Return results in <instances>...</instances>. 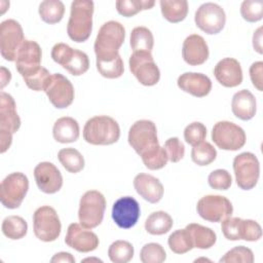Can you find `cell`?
Here are the masks:
<instances>
[{"label": "cell", "mask_w": 263, "mask_h": 263, "mask_svg": "<svg viewBox=\"0 0 263 263\" xmlns=\"http://www.w3.org/2000/svg\"><path fill=\"white\" fill-rule=\"evenodd\" d=\"M125 29L116 21H109L102 25L95 40L97 62H108L118 58L119 48L124 42Z\"/></svg>", "instance_id": "cell-1"}, {"label": "cell", "mask_w": 263, "mask_h": 263, "mask_svg": "<svg viewBox=\"0 0 263 263\" xmlns=\"http://www.w3.org/2000/svg\"><path fill=\"white\" fill-rule=\"evenodd\" d=\"M93 2L90 0H76L71 3L67 33L75 42L86 41L92 30Z\"/></svg>", "instance_id": "cell-2"}, {"label": "cell", "mask_w": 263, "mask_h": 263, "mask_svg": "<svg viewBox=\"0 0 263 263\" xmlns=\"http://www.w3.org/2000/svg\"><path fill=\"white\" fill-rule=\"evenodd\" d=\"M120 137V127L115 119L99 115L88 119L83 127V139L91 145H111Z\"/></svg>", "instance_id": "cell-3"}, {"label": "cell", "mask_w": 263, "mask_h": 263, "mask_svg": "<svg viewBox=\"0 0 263 263\" xmlns=\"http://www.w3.org/2000/svg\"><path fill=\"white\" fill-rule=\"evenodd\" d=\"M21 118L16 112L13 98L1 91L0 93V152L4 153L11 145L12 135L18 130Z\"/></svg>", "instance_id": "cell-4"}, {"label": "cell", "mask_w": 263, "mask_h": 263, "mask_svg": "<svg viewBox=\"0 0 263 263\" xmlns=\"http://www.w3.org/2000/svg\"><path fill=\"white\" fill-rule=\"evenodd\" d=\"M106 199L98 190H88L80 198L78 218L80 224L87 228H96L104 218Z\"/></svg>", "instance_id": "cell-5"}, {"label": "cell", "mask_w": 263, "mask_h": 263, "mask_svg": "<svg viewBox=\"0 0 263 263\" xmlns=\"http://www.w3.org/2000/svg\"><path fill=\"white\" fill-rule=\"evenodd\" d=\"M33 230L36 237L42 241L55 240L62 230V224L55 210L49 205L38 208L33 214Z\"/></svg>", "instance_id": "cell-6"}, {"label": "cell", "mask_w": 263, "mask_h": 263, "mask_svg": "<svg viewBox=\"0 0 263 263\" xmlns=\"http://www.w3.org/2000/svg\"><path fill=\"white\" fill-rule=\"evenodd\" d=\"M29 189V180L23 173L15 172L6 176L0 185V200L6 209H17Z\"/></svg>", "instance_id": "cell-7"}, {"label": "cell", "mask_w": 263, "mask_h": 263, "mask_svg": "<svg viewBox=\"0 0 263 263\" xmlns=\"http://www.w3.org/2000/svg\"><path fill=\"white\" fill-rule=\"evenodd\" d=\"M233 171L237 186L242 190L254 188L260 176V163L257 156L251 152H242L233 159Z\"/></svg>", "instance_id": "cell-8"}, {"label": "cell", "mask_w": 263, "mask_h": 263, "mask_svg": "<svg viewBox=\"0 0 263 263\" xmlns=\"http://www.w3.org/2000/svg\"><path fill=\"white\" fill-rule=\"evenodd\" d=\"M212 140L222 150L236 151L246 144V133L231 121H219L212 130Z\"/></svg>", "instance_id": "cell-9"}, {"label": "cell", "mask_w": 263, "mask_h": 263, "mask_svg": "<svg viewBox=\"0 0 263 263\" xmlns=\"http://www.w3.org/2000/svg\"><path fill=\"white\" fill-rule=\"evenodd\" d=\"M129 70L138 81L145 86L155 85L160 79V71L151 52L135 51L129 57Z\"/></svg>", "instance_id": "cell-10"}, {"label": "cell", "mask_w": 263, "mask_h": 263, "mask_svg": "<svg viewBox=\"0 0 263 263\" xmlns=\"http://www.w3.org/2000/svg\"><path fill=\"white\" fill-rule=\"evenodd\" d=\"M127 140L128 144L139 155L159 145L156 125L148 119L136 121L128 130Z\"/></svg>", "instance_id": "cell-11"}, {"label": "cell", "mask_w": 263, "mask_h": 263, "mask_svg": "<svg viewBox=\"0 0 263 263\" xmlns=\"http://www.w3.org/2000/svg\"><path fill=\"white\" fill-rule=\"evenodd\" d=\"M24 32L15 20H5L0 25V51L4 60L15 61L16 53L24 42Z\"/></svg>", "instance_id": "cell-12"}, {"label": "cell", "mask_w": 263, "mask_h": 263, "mask_svg": "<svg viewBox=\"0 0 263 263\" xmlns=\"http://www.w3.org/2000/svg\"><path fill=\"white\" fill-rule=\"evenodd\" d=\"M196 210L198 215L209 222H221L233 213L230 200L222 195H205L197 201Z\"/></svg>", "instance_id": "cell-13"}, {"label": "cell", "mask_w": 263, "mask_h": 263, "mask_svg": "<svg viewBox=\"0 0 263 263\" xmlns=\"http://www.w3.org/2000/svg\"><path fill=\"white\" fill-rule=\"evenodd\" d=\"M194 22L196 26L209 35L221 32L226 23L224 9L213 2L201 4L195 11Z\"/></svg>", "instance_id": "cell-14"}, {"label": "cell", "mask_w": 263, "mask_h": 263, "mask_svg": "<svg viewBox=\"0 0 263 263\" xmlns=\"http://www.w3.org/2000/svg\"><path fill=\"white\" fill-rule=\"evenodd\" d=\"M42 58L41 47L36 41L25 39L15 58V68L23 78L36 73L40 68Z\"/></svg>", "instance_id": "cell-15"}, {"label": "cell", "mask_w": 263, "mask_h": 263, "mask_svg": "<svg viewBox=\"0 0 263 263\" xmlns=\"http://www.w3.org/2000/svg\"><path fill=\"white\" fill-rule=\"evenodd\" d=\"M45 93L49 102L58 109L69 107L72 104L75 95L71 81L61 73L51 75Z\"/></svg>", "instance_id": "cell-16"}, {"label": "cell", "mask_w": 263, "mask_h": 263, "mask_svg": "<svg viewBox=\"0 0 263 263\" xmlns=\"http://www.w3.org/2000/svg\"><path fill=\"white\" fill-rule=\"evenodd\" d=\"M140 214L139 202L132 196H122L113 203L111 215L118 227L128 229L137 224Z\"/></svg>", "instance_id": "cell-17"}, {"label": "cell", "mask_w": 263, "mask_h": 263, "mask_svg": "<svg viewBox=\"0 0 263 263\" xmlns=\"http://www.w3.org/2000/svg\"><path fill=\"white\" fill-rule=\"evenodd\" d=\"M65 242L68 247L80 253L95 251L99 247V237L91 230L83 227L81 224L72 223L69 225Z\"/></svg>", "instance_id": "cell-18"}, {"label": "cell", "mask_w": 263, "mask_h": 263, "mask_svg": "<svg viewBox=\"0 0 263 263\" xmlns=\"http://www.w3.org/2000/svg\"><path fill=\"white\" fill-rule=\"evenodd\" d=\"M34 178L38 188L46 194H53L63 186L61 172L53 163L48 161L40 162L35 166Z\"/></svg>", "instance_id": "cell-19"}, {"label": "cell", "mask_w": 263, "mask_h": 263, "mask_svg": "<svg viewBox=\"0 0 263 263\" xmlns=\"http://www.w3.org/2000/svg\"><path fill=\"white\" fill-rule=\"evenodd\" d=\"M217 81L225 87H235L242 82V70L239 62L233 58H225L214 68Z\"/></svg>", "instance_id": "cell-20"}, {"label": "cell", "mask_w": 263, "mask_h": 263, "mask_svg": "<svg viewBox=\"0 0 263 263\" xmlns=\"http://www.w3.org/2000/svg\"><path fill=\"white\" fill-rule=\"evenodd\" d=\"M209 46L198 34H191L183 42L182 57L190 66H198L203 64L209 58Z\"/></svg>", "instance_id": "cell-21"}, {"label": "cell", "mask_w": 263, "mask_h": 263, "mask_svg": "<svg viewBox=\"0 0 263 263\" xmlns=\"http://www.w3.org/2000/svg\"><path fill=\"white\" fill-rule=\"evenodd\" d=\"M177 84L181 90L197 98L208 96L212 89L211 79L206 75L196 72L181 74L177 80Z\"/></svg>", "instance_id": "cell-22"}, {"label": "cell", "mask_w": 263, "mask_h": 263, "mask_svg": "<svg viewBox=\"0 0 263 263\" xmlns=\"http://www.w3.org/2000/svg\"><path fill=\"white\" fill-rule=\"evenodd\" d=\"M134 187L137 193L150 203L158 202L164 192L163 185L157 178L144 173H140L135 177Z\"/></svg>", "instance_id": "cell-23"}, {"label": "cell", "mask_w": 263, "mask_h": 263, "mask_svg": "<svg viewBox=\"0 0 263 263\" xmlns=\"http://www.w3.org/2000/svg\"><path fill=\"white\" fill-rule=\"evenodd\" d=\"M232 113L241 120L252 119L257 110L256 99L254 95L248 89H241L234 93L231 101Z\"/></svg>", "instance_id": "cell-24"}, {"label": "cell", "mask_w": 263, "mask_h": 263, "mask_svg": "<svg viewBox=\"0 0 263 263\" xmlns=\"http://www.w3.org/2000/svg\"><path fill=\"white\" fill-rule=\"evenodd\" d=\"M79 124L73 117L65 116L59 118L52 127L53 139L59 143H73L79 138Z\"/></svg>", "instance_id": "cell-25"}, {"label": "cell", "mask_w": 263, "mask_h": 263, "mask_svg": "<svg viewBox=\"0 0 263 263\" xmlns=\"http://www.w3.org/2000/svg\"><path fill=\"white\" fill-rule=\"evenodd\" d=\"M192 239L193 248L205 250L212 248L216 240L217 235L214 230H212L209 227L202 226L197 223H190L185 227Z\"/></svg>", "instance_id": "cell-26"}, {"label": "cell", "mask_w": 263, "mask_h": 263, "mask_svg": "<svg viewBox=\"0 0 263 263\" xmlns=\"http://www.w3.org/2000/svg\"><path fill=\"white\" fill-rule=\"evenodd\" d=\"M173 218L163 211L151 213L145 221V229L152 235H161L167 233L173 227Z\"/></svg>", "instance_id": "cell-27"}, {"label": "cell", "mask_w": 263, "mask_h": 263, "mask_svg": "<svg viewBox=\"0 0 263 263\" xmlns=\"http://www.w3.org/2000/svg\"><path fill=\"white\" fill-rule=\"evenodd\" d=\"M162 16L170 23L182 22L188 13V2L186 0H160Z\"/></svg>", "instance_id": "cell-28"}, {"label": "cell", "mask_w": 263, "mask_h": 263, "mask_svg": "<svg viewBox=\"0 0 263 263\" xmlns=\"http://www.w3.org/2000/svg\"><path fill=\"white\" fill-rule=\"evenodd\" d=\"M38 11L44 23L52 25L62 21L65 13V5L60 0H45L40 3Z\"/></svg>", "instance_id": "cell-29"}, {"label": "cell", "mask_w": 263, "mask_h": 263, "mask_svg": "<svg viewBox=\"0 0 263 263\" xmlns=\"http://www.w3.org/2000/svg\"><path fill=\"white\" fill-rule=\"evenodd\" d=\"M130 47L133 51H148L151 52L154 45L152 32L146 27H136L130 33Z\"/></svg>", "instance_id": "cell-30"}, {"label": "cell", "mask_w": 263, "mask_h": 263, "mask_svg": "<svg viewBox=\"0 0 263 263\" xmlns=\"http://www.w3.org/2000/svg\"><path fill=\"white\" fill-rule=\"evenodd\" d=\"M61 164L72 174L79 173L84 167V158L82 154L74 148H63L58 153Z\"/></svg>", "instance_id": "cell-31"}, {"label": "cell", "mask_w": 263, "mask_h": 263, "mask_svg": "<svg viewBox=\"0 0 263 263\" xmlns=\"http://www.w3.org/2000/svg\"><path fill=\"white\" fill-rule=\"evenodd\" d=\"M2 233L10 239H21L28 231V224L26 220L20 216L6 217L1 225Z\"/></svg>", "instance_id": "cell-32"}, {"label": "cell", "mask_w": 263, "mask_h": 263, "mask_svg": "<svg viewBox=\"0 0 263 263\" xmlns=\"http://www.w3.org/2000/svg\"><path fill=\"white\" fill-rule=\"evenodd\" d=\"M134 247L126 240H116L108 249L109 259L113 263H127L134 257Z\"/></svg>", "instance_id": "cell-33"}, {"label": "cell", "mask_w": 263, "mask_h": 263, "mask_svg": "<svg viewBox=\"0 0 263 263\" xmlns=\"http://www.w3.org/2000/svg\"><path fill=\"white\" fill-rule=\"evenodd\" d=\"M140 156L145 166L151 171H156L164 167L168 160L164 148L159 145L145 151Z\"/></svg>", "instance_id": "cell-34"}, {"label": "cell", "mask_w": 263, "mask_h": 263, "mask_svg": "<svg viewBox=\"0 0 263 263\" xmlns=\"http://www.w3.org/2000/svg\"><path fill=\"white\" fill-rule=\"evenodd\" d=\"M63 68L66 69L73 76L82 75L89 68L88 57L85 52L74 48L72 54L68 58L66 63L63 65Z\"/></svg>", "instance_id": "cell-35"}, {"label": "cell", "mask_w": 263, "mask_h": 263, "mask_svg": "<svg viewBox=\"0 0 263 263\" xmlns=\"http://www.w3.org/2000/svg\"><path fill=\"white\" fill-rule=\"evenodd\" d=\"M170 249L176 254H185L193 249L191 236L186 228L174 231L167 239Z\"/></svg>", "instance_id": "cell-36"}, {"label": "cell", "mask_w": 263, "mask_h": 263, "mask_svg": "<svg viewBox=\"0 0 263 263\" xmlns=\"http://www.w3.org/2000/svg\"><path fill=\"white\" fill-rule=\"evenodd\" d=\"M154 4V0H118L116 1V9L119 14L129 17L142 10L152 8Z\"/></svg>", "instance_id": "cell-37"}, {"label": "cell", "mask_w": 263, "mask_h": 263, "mask_svg": "<svg viewBox=\"0 0 263 263\" xmlns=\"http://www.w3.org/2000/svg\"><path fill=\"white\" fill-rule=\"evenodd\" d=\"M217 157V151L209 142H201L193 146L191 150V158L194 163L200 166L209 165Z\"/></svg>", "instance_id": "cell-38"}, {"label": "cell", "mask_w": 263, "mask_h": 263, "mask_svg": "<svg viewBox=\"0 0 263 263\" xmlns=\"http://www.w3.org/2000/svg\"><path fill=\"white\" fill-rule=\"evenodd\" d=\"M165 259L166 253L164 249L156 242L146 243L140 252V260L143 263H161Z\"/></svg>", "instance_id": "cell-39"}, {"label": "cell", "mask_w": 263, "mask_h": 263, "mask_svg": "<svg viewBox=\"0 0 263 263\" xmlns=\"http://www.w3.org/2000/svg\"><path fill=\"white\" fill-rule=\"evenodd\" d=\"M262 236V228L260 224L254 220H243L240 218L238 225V237L247 241L259 240Z\"/></svg>", "instance_id": "cell-40"}, {"label": "cell", "mask_w": 263, "mask_h": 263, "mask_svg": "<svg viewBox=\"0 0 263 263\" xmlns=\"http://www.w3.org/2000/svg\"><path fill=\"white\" fill-rule=\"evenodd\" d=\"M97 69L99 73L109 79H114L118 78L123 74L124 71V66H123V61L121 57L119 55L113 61H108V62H97Z\"/></svg>", "instance_id": "cell-41"}, {"label": "cell", "mask_w": 263, "mask_h": 263, "mask_svg": "<svg viewBox=\"0 0 263 263\" xmlns=\"http://www.w3.org/2000/svg\"><path fill=\"white\" fill-rule=\"evenodd\" d=\"M242 18L250 23L258 22L263 16V2L261 0H245L240 5Z\"/></svg>", "instance_id": "cell-42"}, {"label": "cell", "mask_w": 263, "mask_h": 263, "mask_svg": "<svg viewBox=\"0 0 263 263\" xmlns=\"http://www.w3.org/2000/svg\"><path fill=\"white\" fill-rule=\"evenodd\" d=\"M221 263H231V262H242V263H253L254 262V254L251 249L237 246L230 251H228L220 260Z\"/></svg>", "instance_id": "cell-43"}, {"label": "cell", "mask_w": 263, "mask_h": 263, "mask_svg": "<svg viewBox=\"0 0 263 263\" xmlns=\"http://www.w3.org/2000/svg\"><path fill=\"white\" fill-rule=\"evenodd\" d=\"M206 137V127L203 123L194 121L188 124L184 129V139L192 147L203 142Z\"/></svg>", "instance_id": "cell-44"}, {"label": "cell", "mask_w": 263, "mask_h": 263, "mask_svg": "<svg viewBox=\"0 0 263 263\" xmlns=\"http://www.w3.org/2000/svg\"><path fill=\"white\" fill-rule=\"evenodd\" d=\"M51 75L47 69L41 67L36 73H34L33 75L24 78L27 86L35 91H40L43 90L45 91L50 79H51Z\"/></svg>", "instance_id": "cell-45"}, {"label": "cell", "mask_w": 263, "mask_h": 263, "mask_svg": "<svg viewBox=\"0 0 263 263\" xmlns=\"http://www.w3.org/2000/svg\"><path fill=\"white\" fill-rule=\"evenodd\" d=\"M209 185L216 190H227L232 184L231 175L226 170H215L208 178Z\"/></svg>", "instance_id": "cell-46"}, {"label": "cell", "mask_w": 263, "mask_h": 263, "mask_svg": "<svg viewBox=\"0 0 263 263\" xmlns=\"http://www.w3.org/2000/svg\"><path fill=\"white\" fill-rule=\"evenodd\" d=\"M163 148L166 152L168 160L172 162H178L184 157L185 147L177 137L167 139L164 143Z\"/></svg>", "instance_id": "cell-47"}, {"label": "cell", "mask_w": 263, "mask_h": 263, "mask_svg": "<svg viewBox=\"0 0 263 263\" xmlns=\"http://www.w3.org/2000/svg\"><path fill=\"white\" fill-rule=\"evenodd\" d=\"M73 50H74V48H72L71 46H69L66 43H57L53 45V47L51 49V58L57 64H59L63 67V65L68 60V58L73 52Z\"/></svg>", "instance_id": "cell-48"}, {"label": "cell", "mask_w": 263, "mask_h": 263, "mask_svg": "<svg viewBox=\"0 0 263 263\" xmlns=\"http://www.w3.org/2000/svg\"><path fill=\"white\" fill-rule=\"evenodd\" d=\"M262 74H263V62L260 61V62L253 63L250 67V77H251V81H252L253 85L259 91L263 90Z\"/></svg>", "instance_id": "cell-49"}, {"label": "cell", "mask_w": 263, "mask_h": 263, "mask_svg": "<svg viewBox=\"0 0 263 263\" xmlns=\"http://www.w3.org/2000/svg\"><path fill=\"white\" fill-rule=\"evenodd\" d=\"M50 262L52 263H59V262H67V263H74L75 258L67 252H60L53 255V257L50 259Z\"/></svg>", "instance_id": "cell-50"}, {"label": "cell", "mask_w": 263, "mask_h": 263, "mask_svg": "<svg viewBox=\"0 0 263 263\" xmlns=\"http://www.w3.org/2000/svg\"><path fill=\"white\" fill-rule=\"evenodd\" d=\"M253 46L255 50L259 53H262V27H259L253 35Z\"/></svg>", "instance_id": "cell-51"}, {"label": "cell", "mask_w": 263, "mask_h": 263, "mask_svg": "<svg viewBox=\"0 0 263 263\" xmlns=\"http://www.w3.org/2000/svg\"><path fill=\"white\" fill-rule=\"evenodd\" d=\"M11 79V73L5 67H1V88H3Z\"/></svg>", "instance_id": "cell-52"}]
</instances>
